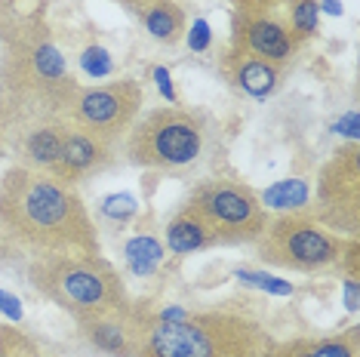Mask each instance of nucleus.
Instances as JSON below:
<instances>
[{"label":"nucleus","mask_w":360,"mask_h":357,"mask_svg":"<svg viewBox=\"0 0 360 357\" xmlns=\"http://www.w3.org/2000/svg\"><path fill=\"white\" fill-rule=\"evenodd\" d=\"M317 6H321V13H326V15H342L345 13L342 0H317Z\"/></svg>","instance_id":"2f4dec72"},{"label":"nucleus","mask_w":360,"mask_h":357,"mask_svg":"<svg viewBox=\"0 0 360 357\" xmlns=\"http://www.w3.org/2000/svg\"><path fill=\"white\" fill-rule=\"evenodd\" d=\"M342 302H345V311L348 314H357V308H360V280H357V274H345L342 278Z\"/></svg>","instance_id":"cd10ccee"},{"label":"nucleus","mask_w":360,"mask_h":357,"mask_svg":"<svg viewBox=\"0 0 360 357\" xmlns=\"http://www.w3.org/2000/svg\"><path fill=\"white\" fill-rule=\"evenodd\" d=\"M185 204H191L210 222L216 234V247H240V243H256L265 228L268 209L259 204V191L250 188L240 178L212 176L203 178L191 188Z\"/></svg>","instance_id":"0eeeda50"},{"label":"nucleus","mask_w":360,"mask_h":357,"mask_svg":"<svg viewBox=\"0 0 360 357\" xmlns=\"http://www.w3.org/2000/svg\"><path fill=\"white\" fill-rule=\"evenodd\" d=\"M142 105L145 86L136 77H120L108 84L77 86L71 96L68 120L71 126L117 145L142 115Z\"/></svg>","instance_id":"6e6552de"},{"label":"nucleus","mask_w":360,"mask_h":357,"mask_svg":"<svg viewBox=\"0 0 360 357\" xmlns=\"http://www.w3.org/2000/svg\"><path fill=\"white\" fill-rule=\"evenodd\" d=\"M117 4H124L127 10H133V13H139L142 6H148V4H154V0H117Z\"/></svg>","instance_id":"473e14b6"},{"label":"nucleus","mask_w":360,"mask_h":357,"mask_svg":"<svg viewBox=\"0 0 360 357\" xmlns=\"http://www.w3.org/2000/svg\"><path fill=\"white\" fill-rule=\"evenodd\" d=\"M210 124L200 111L163 105L139 117L127 133V157L142 169L188 173L207 157Z\"/></svg>","instance_id":"39448f33"},{"label":"nucleus","mask_w":360,"mask_h":357,"mask_svg":"<svg viewBox=\"0 0 360 357\" xmlns=\"http://www.w3.org/2000/svg\"><path fill=\"white\" fill-rule=\"evenodd\" d=\"M151 80L158 86L160 99H167V105H182L179 102V93H176V80H173V71L167 65H151Z\"/></svg>","instance_id":"a878e982"},{"label":"nucleus","mask_w":360,"mask_h":357,"mask_svg":"<svg viewBox=\"0 0 360 357\" xmlns=\"http://www.w3.org/2000/svg\"><path fill=\"white\" fill-rule=\"evenodd\" d=\"M311 197H314V188H311L308 178H277L274 185H268L265 191H259V204L271 213H311Z\"/></svg>","instance_id":"6ab92c4d"},{"label":"nucleus","mask_w":360,"mask_h":357,"mask_svg":"<svg viewBox=\"0 0 360 357\" xmlns=\"http://www.w3.org/2000/svg\"><path fill=\"white\" fill-rule=\"evenodd\" d=\"M0 314L10 323H22V318H25V308H22L19 296L10 293V290H0Z\"/></svg>","instance_id":"bb28decb"},{"label":"nucleus","mask_w":360,"mask_h":357,"mask_svg":"<svg viewBox=\"0 0 360 357\" xmlns=\"http://www.w3.org/2000/svg\"><path fill=\"white\" fill-rule=\"evenodd\" d=\"M99 213L108 219V222H117V225H124L129 222L136 213H139V204H136V197L129 191H117V194H105V197L99 200Z\"/></svg>","instance_id":"b1692460"},{"label":"nucleus","mask_w":360,"mask_h":357,"mask_svg":"<svg viewBox=\"0 0 360 357\" xmlns=\"http://www.w3.org/2000/svg\"><path fill=\"white\" fill-rule=\"evenodd\" d=\"M0 357H50L40 348L34 336H28L22 327L0 323Z\"/></svg>","instance_id":"412c9836"},{"label":"nucleus","mask_w":360,"mask_h":357,"mask_svg":"<svg viewBox=\"0 0 360 357\" xmlns=\"http://www.w3.org/2000/svg\"><path fill=\"white\" fill-rule=\"evenodd\" d=\"M188 314H191V311H188L185 305H163L154 314H148V318L151 320H160V323H176V320H185Z\"/></svg>","instance_id":"7c9ffc66"},{"label":"nucleus","mask_w":360,"mask_h":357,"mask_svg":"<svg viewBox=\"0 0 360 357\" xmlns=\"http://www.w3.org/2000/svg\"><path fill=\"white\" fill-rule=\"evenodd\" d=\"M219 68H222V77L228 80V86H231L234 93L247 96V99H256V102H265L281 89L286 65L259 59V56L228 53L225 50Z\"/></svg>","instance_id":"ddd939ff"},{"label":"nucleus","mask_w":360,"mask_h":357,"mask_svg":"<svg viewBox=\"0 0 360 357\" xmlns=\"http://www.w3.org/2000/svg\"><path fill=\"white\" fill-rule=\"evenodd\" d=\"M286 4H290L286 25H290L292 37L299 44H305L308 37H314L321 31V6H317V0H286Z\"/></svg>","instance_id":"aec40b11"},{"label":"nucleus","mask_w":360,"mask_h":357,"mask_svg":"<svg viewBox=\"0 0 360 357\" xmlns=\"http://www.w3.org/2000/svg\"><path fill=\"white\" fill-rule=\"evenodd\" d=\"M77 59H80V71L93 80H105L114 74V59L102 44H86Z\"/></svg>","instance_id":"5701e85b"},{"label":"nucleus","mask_w":360,"mask_h":357,"mask_svg":"<svg viewBox=\"0 0 360 357\" xmlns=\"http://www.w3.org/2000/svg\"><path fill=\"white\" fill-rule=\"evenodd\" d=\"M136 15H139V22H142V28L148 31L158 44L173 46V44H179V40L185 37L188 15H185V10L176 4V0H154V4L142 6Z\"/></svg>","instance_id":"f3484780"},{"label":"nucleus","mask_w":360,"mask_h":357,"mask_svg":"<svg viewBox=\"0 0 360 357\" xmlns=\"http://www.w3.org/2000/svg\"><path fill=\"white\" fill-rule=\"evenodd\" d=\"M345 240L348 238H339L330 228H323L311 213H281L268 219L252 247L262 265L317 274L339 265Z\"/></svg>","instance_id":"423d86ee"},{"label":"nucleus","mask_w":360,"mask_h":357,"mask_svg":"<svg viewBox=\"0 0 360 357\" xmlns=\"http://www.w3.org/2000/svg\"><path fill=\"white\" fill-rule=\"evenodd\" d=\"M182 40L188 44V50H191V53H210V46H212V25H210V19L198 15V19L185 28Z\"/></svg>","instance_id":"393cba45"},{"label":"nucleus","mask_w":360,"mask_h":357,"mask_svg":"<svg viewBox=\"0 0 360 357\" xmlns=\"http://www.w3.org/2000/svg\"><path fill=\"white\" fill-rule=\"evenodd\" d=\"M163 247H167L169 256L185 259L191 253H200V249L216 247V234H212L210 222L203 219L191 204H182L173 213V219L167 222V231H163Z\"/></svg>","instance_id":"4468645a"},{"label":"nucleus","mask_w":360,"mask_h":357,"mask_svg":"<svg viewBox=\"0 0 360 357\" xmlns=\"http://www.w3.org/2000/svg\"><path fill=\"white\" fill-rule=\"evenodd\" d=\"M299 40L292 37L290 25L274 13H234L231 15V40L228 53H247L259 59L290 65L299 53Z\"/></svg>","instance_id":"9d476101"},{"label":"nucleus","mask_w":360,"mask_h":357,"mask_svg":"<svg viewBox=\"0 0 360 357\" xmlns=\"http://www.w3.org/2000/svg\"><path fill=\"white\" fill-rule=\"evenodd\" d=\"M234 278L237 283L250 290H259V293H268V296H292L296 293V283L283 280V278H274L271 271H262V268H234Z\"/></svg>","instance_id":"4be33fe9"},{"label":"nucleus","mask_w":360,"mask_h":357,"mask_svg":"<svg viewBox=\"0 0 360 357\" xmlns=\"http://www.w3.org/2000/svg\"><path fill=\"white\" fill-rule=\"evenodd\" d=\"M268 357H360V327L351 323L345 332H335V336L274 342Z\"/></svg>","instance_id":"2eb2a0df"},{"label":"nucleus","mask_w":360,"mask_h":357,"mask_svg":"<svg viewBox=\"0 0 360 357\" xmlns=\"http://www.w3.org/2000/svg\"><path fill=\"white\" fill-rule=\"evenodd\" d=\"M28 283L75 320L129 311L136 305L124 274L102 253L34 256L28 262Z\"/></svg>","instance_id":"20e7f679"},{"label":"nucleus","mask_w":360,"mask_h":357,"mask_svg":"<svg viewBox=\"0 0 360 357\" xmlns=\"http://www.w3.org/2000/svg\"><path fill=\"white\" fill-rule=\"evenodd\" d=\"M0 234L34 256L102 253L99 231L71 182L13 164L0 178Z\"/></svg>","instance_id":"f257e3e1"},{"label":"nucleus","mask_w":360,"mask_h":357,"mask_svg":"<svg viewBox=\"0 0 360 357\" xmlns=\"http://www.w3.org/2000/svg\"><path fill=\"white\" fill-rule=\"evenodd\" d=\"M114 160H117V145L114 142L71 126L62 139V151H59V160H56L53 173L65 178V182L77 185V182H84V178L105 173L108 167H114Z\"/></svg>","instance_id":"f8f14e48"},{"label":"nucleus","mask_w":360,"mask_h":357,"mask_svg":"<svg viewBox=\"0 0 360 357\" xmlns=\"http://www.w3.org/2000/svg\"><path fill=\"white\" fill-rule=\"evenodd\" d=\"M84 342L105 357H139V336H142V308L133 305L129 311L96 314L77 320Z\"/></svg>","instance_id":"9b49d317"},{"label":"nucleus","mask_w":360,"mask_h":357,"mask_svg":"<svg viewBox=\"0 0 360 357\" xmlns=\"http://www.w3.org/2000/svg\"><path fill=\"white\" fill-rule=\"evenodd\" d=\"M0 157H4V142H0Z\"/></svg>","instance_id":"72a5a7b5"},{"label":"nucleus","mask_w":360,"mask_h":357,"mask_svg":"<svg viewBox=\"0 0 360 357\" xmlns=\"http://www.w3.org/2000/svg\"><path fill=\"white\" fill-rule=\"evenodd\" d=\"M333 133L342 136V139H348V142H357V111L354 108L345 111V115L333 124Z\"/></svg>","instance_id":"c85d7f7f"},{"label":"nucleus","mask_w":360,"mask_h":357,"mask_svg":"<svg viewBox=\"0 0 360 357\" xmlns=\"http://www.w3.org/2000/svg\"><path fill=\"white\" fill-rule=\"evenodd\" d=\"M68 59L50 28L4 44L0 56V142L10 154L25 136L46 126H71L68 108L77 89Z\"/></svg>","instance_id":"f03ea898"},{"label":"nucleus","mask_w":360,"mask_h":357,"mask_svg":"<svg viewBox=\"0 0 360 357\" xmlns=\"http://www.w3.org/2000/svg\"><path fill=\"white\" fill-rule=\"evenodd\" d=\"M311 216L339 238H357L360 231V148L348 142L321 167L314 185Z\"/></svg>","instance_id":"1a4fd4ad"},{"label":"nucleus","mask_w":360,"mask_h":357,"mask_svg":"<svg viewBox=\"0 0 360 357\" xmlns=\"http://www.w3.org/2000/svg\"><path fill=\"white\" fill-rule=\"evenodd\" d=\"M163 262H167V247L154 231H136L124 243V265L133 278H154Z\"/></svg>","instance_id":"a211bd4d"},{"label":"nucleus","mask_w":360,"mask_h":357,"mask_svg":"<svg viewBox=\"0 0 360 357\" xmlns=\"http://www.w3.org/2000/svg\"><path fill=\"white\" fill-rule=\"evenodd\" d=\"M46 28V0H0V46Z\"/></svg>","instance_id":"dca6fc26"},{"label":"nucleus","mask_w":360,"mask_h":357,"mask_svg":"<svg viewBox=\"0 0 360 357\" xmlns=\"http://www.w3.org/2000/svg\"><path fill=\"white\" fill-rule=\"evenodd\" d=\"M283 0H231L234 13H271Z\"/></svg>","instance_id":"c756f323"},{"label":"nucleus","mask_w":360,"mask_h":357,"mask_svg":"<svg viewBox=\"0 0 360 357\" xmlns=\"http://www.w3.org/2000/svg\"><path fill=\"white\" fill-rule=\"evenodd\" d=\"M277 339L243 311H191L185 320L160 323L142 311L139 357H268Z\"/></svg>","instance_id":"7ed1b4c3"}]
</instances>
